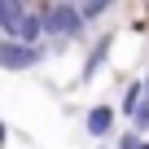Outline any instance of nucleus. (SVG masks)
<instances>
[{"mask_svg": "<svg viewBox=\"0 0 149 149\" xmlns=\"http://www.w3.org/2000/svg\"><path fill=\"white\" fill-rule=\"evenodd\" d=\"M40 18H44V35H57V48L66 40L84 35V22H79V9L74 5H40Z\"/></svg>", "mask_w": 149, "mask_h": 149, "instance_id": "1", "label": "nucleus"}, {"mask_svg": "<svg viewBox=\"0 0 149 149\" xmlns=\"http://www.w3.org/2000/svg\"><path fill=\"white\" fill-rule=\"evenodd\" d=\"M44 57H48V48H44V44H40V48H26V44H18V40H0V70L22 74V70L40 66Z\"/></svg>", "mask_w": 149, "mask_h": 149, "instance_id": "2", "label": "nucleus"}, {"mask_svg": "<svg viewBox=\"0 0 149 149\" xmlns=\"http://www.w3.org/2000/svg\"><path fill=\"white\" fill-rule=\"evenodd\" d=\"M114 123H118V114H114V105H110V101H97V105L84 114V132H88L97 145H110V136H114Z\"/></svg>", "mask_w": 149, "mask_h": 149, "instance_id": "3", "label": "nucleus"}, {"mask_svg": "<svg viewBox=\"0 0 149 149\" xmlns=\"http://www.w3.org/2000/svg\"><path fill=\"white\" fill-rule=\"evenodd\" d=\"M110 48H114V31H105V35L92 44V53H88V61H84V70H79V84H92L97 74H101V66H105Z\"/></svg>", "mask_w": 149, "mask_h": 149, "instance_id": "4", "label": "nucleus"}, {"mask_svg": "<svg viewBox=\"0 0 149 149\" xmlns=\"http://www.w3.org/2000/svg\"><path fill=\"white\" fill-rule=\"evenodd\" d=\"M13 40L26 44V48H40V40H44V18H40V9H26V18H22L18 31H13Z\"/></svg>", "mask_w": 149, "mask_h": 149, "instance_id": "5", "label": "nucleus"}, {"mask_svg": "<svg viewBox=\"0 0 149 149\" xmlns=\"http://www.w3.org/2000/svg\"><path fill=\"white\" fill-rule=\"evenodd\" d=\"M26 9L31 5H22V0H0V40H13V31L26 18Z\"/></svg>", "mask_w": 149, "mask_h": 149, "instance_id": "6", "label": "nucleus"}, {"mask_svg": "<svg viewBox=\"0 0 149 149\" xmlns=\"http://www.w3.org/2000/svg\"><path fill=\"white\" fill-rule=\"evenodd\" d=\"M140 97H145V84H140V79H132V84H127V92H123V101L114 105V114H123V118H136V110H140Z\"/></svg>", "mask_w": 149, "mask_h": 149, "instance_id": "7", "label": "nucleus"}, {"mask_svg": "<svg viewBox=\"0 0 149 149\" xmlns=\"http://www.w3.org/2000/svg\"><path fill=\"white\" fill-rule=\"evenodd\" d=\"M132 132H136V136L149 132V70H145V97H140V110H136V118H132Z\"/></svg>", "mask_w": 149, "mask_h": 149, "instance_id": "8", "label": "nucleus"}, {"mask_svg": "<svg viewBox=\"0 0 149 149\" xmlns=\"http://www.w3.org/2000/svg\"><path fill=\"white\" fill-rule=\"evenodd\" d=\"M74 9H79V22H84V26L110 13V5H105V0H84V5H74Z\"/></svg>", "mask_w": 149, "mask_h": 149, "instance_id": "9", "label": "nucleus"}, {"mask_svg": "<svg viewBox=\"0 0 149 149\" xmlns=\"http://www.w3.org/2000/svg\"><path fill=\"white\" fill-rule=\"evenodd\" d=\"M114 149H145V136H136V132L127 127V132L114 136Z\"/></svg>", "mask_w": 149, "mask_h": 149, "instance_id": "10", "label": "nucleus"}, {"mask_svg": "<svg viewBox=\"0 0 149 149\" xmlns=\"http://www.w3.org/2000/svg\"><path fill=\"white\" fill-rule=\"evenodd\" d=\"M5 145H9V123L0 118V149H5Z\"/></svg>", "mask_w": 149, "mask_h": 149, "instance_id": "11", "label": "nucleus"}, {"mask_svg": "<svg viewBox=\"0 0 149 149\" xmlns=\"http://www.w3.org/2000/svg\"><path fill=\"white\" fill-rule=\"evenodd\" d=\"M97 149H110V145H97Z\"/></svg>", "mask_w": 149, "mask_h": 149, "instance_id": "12", "label": "nucleus"}, {"mask_svg": "<svg viewBox=\"0 0 149 149\" xmlns=\"http://www.w3.org/2000/svg\"><path fill=\"white\" fill-rule=\"evenodd\" d=\"M145 149H149V140H145Z\"/></svg>", "mask_w": 149, "mask_h": 149, "instance_id": "13", "label": "nucleus"}]
</instances>
